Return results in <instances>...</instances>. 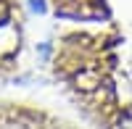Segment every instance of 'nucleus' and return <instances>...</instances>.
Segmentation results:
<instances>
[{"mask_svg":"<svg viewBox=\"0 0 132 129\" xmlns=\"http://www.w3.org/2000/svg\"><path fill=\"white\" fill-rule=\"evenodd\" d=\"M108 129H132V111H122V113H116L114 124L108 126Z\"/></svg>","mask_w":132,"mask_h":129,"instance_id":"nucleus-1","label":"nucleus"},{"mask_svg":"<svg viewBox=\"0 0 132 129\" xmlns=\"http://www.w3.org/2000/svg\"><path fill=\"white\" fill-rule=\"evenodd\" d=\"M29 3H32V8H35L37 13H45V11H48V5H45V0H29Z\"/></svg>","mask_w":132,"mask_h":129,"instance_id":"nucleus-2","label":"nucleus"}]
</instances>
